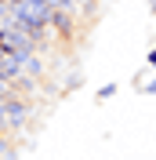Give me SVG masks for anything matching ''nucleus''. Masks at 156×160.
Listing matches in <instances>:
<instances>
[{"mask_svg":"<svg viewBox=\"0 0 156 160\" xmlns=\"http://www.w3.org/2000/svg\"><path fill=\"white\" fill-rule=\"evenodd\" d=\"M113 95H116V84H102V88H98V95H95V98H98V102H109V98H113Z\"/></svg>","mask_w":156,"mask_h":160,"instance_id":"f257e3e1","label":"nucleus"},{"mask_svg":"<svg viewBox=\"0 0 156 160\" xmlns=\"http://www.w3.org/2000/svg\"><path fill=\"white\" fill-rule=\"evenodd\" d=\"M145 66H153V69H156V48H153V51L145 55Z\"/></svg>","mask_w":156,"mask_h":160,"instance_id":"7ed1b4c3","label":"nucleus"},{"mask_svg":"<svg viewBox=\"0 0 156 160\" xmlns=\"http://www.w3.org/2000/svg\"><path fill=\"white\" fill-rule=\"evenodd\" d=\"M138 91H145V95H156V77L145 80V88H138Z\"/></svg>","mask_w":156,"mask_h":160,"instance_id":"f03ea898","label":"nucleus"}]
</instances>
